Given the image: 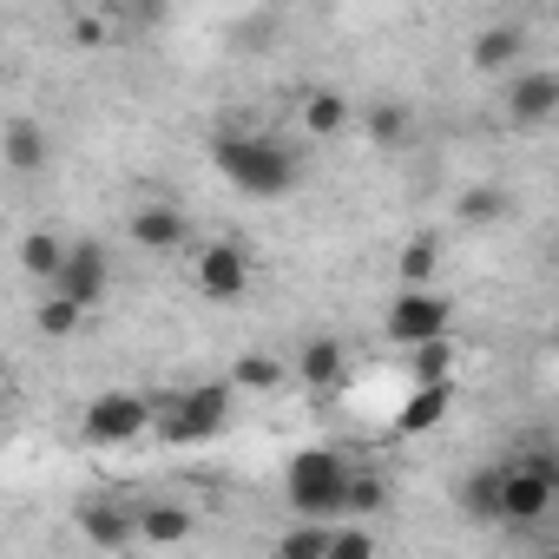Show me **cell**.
I'll return each instance as SVG.
<instances>
[{
    "mask_svg": "<svg viewBox=\"0 0 559 559\" xmlns=\"http://www.w3.org/2000/svg\"><path fill=\"white\" fill-rule=\"evenodd\" d=\"M211 165L243 191V198H284L304 178V158L284 139H263V132H217L211 139Z\"/></svg>",
    "mask_w": 559,
    "mask_h": 559,
    "instance_id": "cell-1",
    "label": "cell"
},
{
    "mask_svg": "<svg viewBox=\"0 0 559 559\" xmlns=\"http://www.w3.org/2000/svg\"><path fill=\"white\" fill-rule=\"evenodd\" d=\"M343 480H349V461L336 448H304L290 454L284 467V493H290V513L304 526H336L343 520Z\"/></svg>",
    "mask_w": 559,
    "mask_h": 559,
    "instance_id": "cell-2",
    "label": "cell"
},
{
    "mask_svg": "<svg viewBox=\"0 0 559 559\" xmlns=\"http://www.w3.org/2000/svg\"><path fill=\"white\" fill-rule=\"evenodd\" d=\"M152 428L171 441V448H198V441H217L230 428V382H198L185 389L178 402H158Z\"/></svg>",
    "mask_w": 559,
    "mask_h": 559,
    "instance_id": "cell-3",
    "label": "cell"
},
{
    "mask_svg": "<svg viewBox=\"0 0 559 559\" xmlns=\"http://www.w3.org/2000/svg\"><path fill=\"white\" fill-rule=\"evenodd\" d=\"M152 415H158L152 395H139V389H106V395L86 402L80 428H86L93 448H119V441H139V435L152 428Z\"/></svg>",
    "mask_w": 559,
    "mask_h": 559,
    "instance_id": "cell-4",
    "label": "cell"
},
{
    "mask_svg": "<svg viewBox=\"0 0 559 559\" xmlns=\"http://www.w3.org/2000/svg\"><path fill=\"white\" fill-rule=\"evenodd\" d=\"M106 284H112V263H106V243H67V263H60V276H53V297H67L73 310H99L106 304Z\"/></svg>",
    "mask_w": 559,
    "mask_h": 559,
    "instance_id": "cell-5",
    "label": "cell"
},
{
    "mask_svg": "<svg viewBox=\"0 0 559 559\" xmlns=\"http://www.w3.org/2000/svg\"><path fill=\"white\" fill-rule=\"evenodd\" d=\"M448 317H454V304H448L441 290H402V297L389 304V343H402V349L441 343V336H448Z\"/></svg>",
    "mask_w": 559,
    "mask_h": 559,
    "instance_id": "cell-6",
    "label": "cell"
},
{
    "mask_svg": "<svg viewBox=\"0 0 559 559\" xmlns=\"http://www.w3.org/2000/svg\"><path fill=\"white\" fill-rule=\"evenodd\" d=\"M191 276H198V297L237 304V297L250 290V250L230 243V237H217V243H204V250L191 257Z\"/></svg>",
    "mask_w": 559,
    "mask_h": 559,
    "instance_id": "cell-7",
    "label": "cell"
},
{
    "mask_svg": "<svg viewBox=\"0 0 559 559\" xmlns=\"http://www.w3.org/2000/svg\"><path fill=\"white\" fill-rule=\"evenodd\" d=\"M552 480L539 474H520L513 461H500V526H539L552 513Z\"/></svg>",
    "mask_w": 559,
    "mask_h": 559,
    "instance_id": "cell-8",
    "label": "cell"
},
{
    "mask_svg": "<svg viewBox=\"0 0 559 559\" xmlns=\"http://www.w3.org/2000/svg\"><path fill=\"white\" fill-rule=\"evenodd\" d=\"M559 112V73L552 67H526L507 80V119L513 126H546Z\"/></svg>",
    "mask_w": 559,
    "mask_h": 559,
    "instance_id": "cell-9",
    "label": "cell"
},
{
    "mask_svg": "<svg viewBox=\"0 0 559 559\" xmlns=\"http://www.w3.org/2000/svg\"><path fill=\"white\" fill-rule=\"evenodd\" d=\"M47 158H53V139H47V126L40 119H8L0 126V165L8 171H47Z\"/></svg>",
    "mask_w": 559,
    "mask_h": 559,
    "instance_id": "cell-10",
    "label": "cell"
},
{
    "mask_svg": "<svg viewBox=\"0 0 559 559\" xmlns=\"http://www.w3.org/2000/svg\"><path fill=\"white\" fill-rule=\"evenodd\" d=\"M191 237V217L178 204H139L132 211V243L139 250H178Z\"/></svg>",
    "mask_w": 559,
    "mask_h": 559,
    "instance_id": "cell-11",
    "label": "cell"
},
{
    "mask_svg": "<svg viewBox=\"0 0 559 559\" xmlns=\"http://www.w3.org/2000/svg\"><path fill=\"white\" fill-rule=\"evenodd\" d=\"M448 415H454V382H428L395 408V435H435Z\"/></svg>",
    "mask_w": 559,
    "mask_h": 559,
    "instance_id": "cell-12",
    "label": "cell"
},
{
    "mask_svg": "<svg viewBox=\"0 0 559 559\" xmlns=\"http://www.w3.org/2000/svg\"><path fill=\"white\" fill-rule=\"evenodd\" d=\"M191 526H198V513L185 500H152V507L132 513V533L152 539V546H178V539H191Z\"/></svg>",
    "mask_w": 559,
    "mask_h": 559,
    "instance_id": "cell-13",
    "label": "cell"
},
{
    "mask_svg": "<svg viewBox=\"0 0 559 559\" xmlns=\"http://www.w3.org/2000/svg\"><path fill=\"white\" fill-rule=\"evenodd\" d=\"M520 47H526V27H520V21H493V27L474 34V53H467V60H474L480 73H507V67L520 60Z\"/></svg>",
    "mask_w": 559,
    "mask_h": 559,
    "instance_id": "cell-14",
    "label": "cell"
},
{
    "mask_svg": "<svg viewBox=\"0 0 559 559\" xmlns=\"http://www.w3.org/2000/svg\"><path fill=\"white\" fill-rule=\"evenodd\" d=\"M362 132H369L376 152H402L415 139V112L402 99H376V106H362Z\"/></svg>",
    "mask_w": 559,
    "mask_h": 559,
    "instance_id": "cell-15",
    "label": "cell"
},
{
    "mask_svg": "<svg viewBox=\"0 0 559 559\" xmlns=\"http://www.w3.org/2000/svg\"><path fill=\"white\" fill-rule=\"evenodd\" d=\"M343 376H349V356H343V343H336V336L304 343V356H297V382H304V389H336Z\"/></svg>",
    "mask_w": 559,
    "mask_h": 559,
    "instance_id": "cell-16",
    "label": "cell"
},
{
    "mask_svg": "<svg viewBox=\"0 0 559 559\" xmlns=\"http://www.w3.org/2000/svg\"><path fill=\"white\" fill-rule=\"evenodd\" d=\"M80 533H86L93 546H106V552H119V546L139 539V533H132V513L112 507V500H86V507H80Z\"/></svg>",
    "mask_w": 559,
    "mask_h": 559,
    "instance_id": "cell-17",
    "label": "cell"
},
{
    "mask_svg": "<svg viewBox=\"0 0 559 559\" xmlns=\"http://www.w3.org/2000/svg\"><path fill=\"white\" fill-rule=\"evenodd\" d=\"M461 513L480 526H500V461H487L461 480Z\"/></svg>",
    "mask_w": 559,
    "mask_h": 559,
    "instance_id": "cell-18",
    "label": "cell"
},
{
    "mask_svg": "<svg viewBox=\"0 0 559 559\" xmlns=\"http://www.w3.org/2000/svg\"><path fill=\"white\" fill-rule=\"evenodd\" d=\"M343 126H349V99L336 86H310L304 93V132L310 139H336Z\"/></svg>",
    "mask_w": 559,
    "mask_h": 559,
    "instance_id": "cell-19",
    "label": "cell"
},
{
    "mask_svg": "<svg viewBox=\"0 0 559 559\" xmlns=\"http://www.w3.org/2000/svg\"><path fill=\"white\" fill-rule=\"evenodd\" d=\"M389 507V480L382 474H369V467H349V480H343V520L349 526H362L369 513H382Z\"/></svg>",
    "mask_w": 559,
    "mask_h": 559,
    "instance_id": "cell-20",
    "label": "cell"
},
{
    "mask_svg": "<svg viewBox=\"0 0 559 559\" xmlns=\"http://www.w3.org/2000/svg\"><path fill=\"white\" fill-rule=\"evenodd\" d=\"M507 211H513V191L507 185H474V191L454 198V217L461 224H500Z\"/></svg>",
    "mask_w": 559,
    "mask_h": 559,
    "instance_id": "cell-21",
    "label": "cell"
},
{
    "mask_svg": "<svg viewBox=\"0 0 559 559\" xmlns=\"http://www.w3.org/2000/svg\"><path fill=\"white\" fill-rule=\"evenodd\" d=\"M435 270H441V237H435V230L408 237V243H402V284H408V290H428Z\"/></svg>",
    "mask_w": 559,
    "mask_h": 559,
    "instance_id": "cell-22",
    "label": "cell"
},
{
    "mask_svg": "<svg viewBox=\"0 0 559 559\" xmlns=\"http://www.w3.org/2000/svg\"><path fill=\"white\" fill-rule=\"evenodd\" d=\"M276 382H284V362L263 356V349H243V356L230 362V389H257V395H270Z\"/></svg>",
    "mask_w": 559,
    "mask_h": 559,
    "instance_id": "cell-23",
    "label": "cell"
},
{
    "mask_svg": "<svg viewBox=\"0 0 559 559\" xmlns=\"http://www.w3.org/2000/svg\"><path fill=\"white\" fill-rule=\"evenodd\" d=\"M60 263H67V243H60L53 230H34V237L21 243V270H27V276H40V284H53Z\"/></svg>",
    "mask_w": 559,
    "mask_h": 559,
    "instance_id": "cell-24",
    "label": "cell"
},
{
    "mask_svg": "<svg viewBox=\"0 0 559 559\" xmlns=\"http://www.w3.org/2000/svg\"><path fill=\"white\" fill-rule=\"evenodd\" d=\"M34 330H40L47 343H67V336H80V330H86V310H73L67 297H47V304L34 310Z\"/></svg>",
    "mask_w": 559,
    "mask_h": 559,
    "instance_id": "cell-25",
    "label": "cell"
},
{
    "mask_svg": "<svg viewBox=\"0 0 559 559\" xmlns=\"http://www.w3.org/2000/svg\"><path fill=\"white\" fill-rule=\"evenodd\" d=\"M448 369H454V343L441 336V343H421V349H408V382L415 389H428V382H448Z\"/></svg>",
    "mask_w": 559,
    "mask_h": 559,
    "instance_id": "cell-26",
    "label": "cell"
},
{
    "mask_svg": "<svg viewBox=\"0 0 559 559\" xmlns=\"http://www.w3.org/2000/svg\"><path fill=\"white\" fill-rule=\"evenodd\" d=\"M323 546H330V526H284V539L270 546V559H323Z\"/></svg>",
    "mask_w": 559,
    "mask_h": 559,
    "instance_id": "cell-27",
    "label": "cell"
},
{
    "mask_svg": "<svg viewBox=\"0 0 559 559\" xmlns=\"http://www.w3.org/2000/svg\"><path fill=\"white\" fill-rule=\"evenodd\" d=\"M323 559H376V533L369 526H330V546H323Z\"/></svg>",
    "mask_w": 559,
    "mask_h": 559,
    "instance_id": "cell-28",
    "label": "cell"
},
{
    "mask_svg": "<svg viewBox=\"0 0 559 559\" xmlns=\"http://www.w3.org/2000/svg\"><path fill=\"white\" fill-rule=\"evenodd\" d=\"M73 40L80 47H106V14H73Z\"/></svg>",
    "mask_w": 559,
    "mask_h": 559,
    "instance_id": "cell-29",
    "label": "cell"
},
{
    "mask_svg": "<svg viewBox=\"0 0 559 559\" xmlns=\"http://www.w3.org/2000/svg\"><path fill=\"white\" fill-rule=\"evenodd\" d=\"M533 559H559V552H552V546H546V552H533Z\"/></svg>",
    "mask_w": 559,
    "mask_h": 559,
    "instance_id": "cell-30",
    "label": "cell"
},
{
    "mask_svg": "<svg viewBox=\"0 0 559 559\" xmlns=\"http://www.w3.org/2000/svg\"><path fill=\"white\" fill-rule=\"evenodd\" d=\"M0 382H8V356H0Z\"/></svg>",
    "mask_w": 559,
    "mask_h": 559,
    "instance_id": "cell-31",
    "label": "cell"
}]
</instances>
